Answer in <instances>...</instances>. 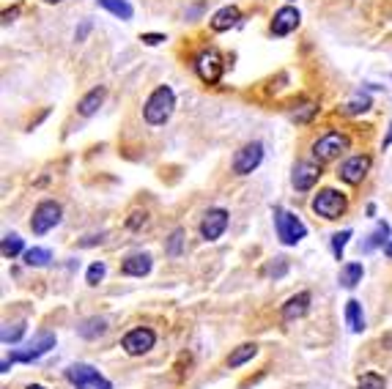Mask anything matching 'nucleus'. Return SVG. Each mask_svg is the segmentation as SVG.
Returning a JSON list of instances; mask_svg holds the SVG:
<instances>
[{
  "label": "nucleus",
  "instance_id": "obj_1",
  "mask_svg": "<svg viewBox=\"0 0 392 389\" xmlns=\"http://www.w3.org/2000/svg\"><path fill=\"white\" fill-rule=\"evenodd\" d=\"M173 107H176V93L171 85H160L143 104V118L151 124V126H162L171 115H173Z\"/></svg>",
  "mask_w": 392,
  "mask_h": 389
},
{
  "label": "nucleus",
  "instance_id": "obj_2",
  "mask_svg": "<svg viewBox=\"0 0 392 389\" xmlns=\"http://www.w3.org/2000/svg\"><path fill=\"white\" fill-rule=\"evenodd\" d=\"M274 227H277V238L285 244V247H294V244H299L305 236H307V227H305V222L296 216V214H291V211H285V208H274Z\"/></svg>",
  "mask_w": 392,
  "mask_h": 389
},
{
  "label": "nucleus",
  "instance_id": "obj_3",
  "mask_svg": "<svg viewBox=\"0 0 392 389\" xmlns=\"http://www.w3.org/2000/svg\"><path fill=\"white\" fill-rule=\"evenodd\" d=\"M50 348H55V335H52V332H39L36 340H30L22 351H14L11 357H6L3 365H0V370L6 373L8 365H14V362H36V359H41Z\"/></svg>",
  "mask_w": 392,
  "mask_h": 389
},
{
  "label": "nucleus",
  "instance_id": "obj_4",
  "mask_svg": "<svg viewBox=\"0 0 392 389\" xmlns=\"http://www.w3.org/2000/svg\"><path fill=\"white\" fill-rule=\"evenodd\" d=\"M66 379H69V384L74 389H113V384H110L96 368H91V365H85V362L72 365V368L66 370Z\"/></svg>",
  "mask_w": 392,
  "mask_h": 389
},
{
  "label": "nucleus",
  "instance_id": "obj_5",
  "mask_svg": "<svg viewBox=\"0 0 392 389\" xmlns=\"http://www.w3.org/2000/svg\"><path fill=\"white\" fill-rule=\"evenodd\" d=\"M346 148H349V137H346L343 132H327L324 137L316 140V146H313V159H316L318 165H324V162L338 159Z\"/></svg>",
  "mask_w": 392,
  "mask_h": 389
},
{
  "label": "nucleus",
  "instance_id": "obj_6",
  "mask_svg": "<svg viewBox=\"0 0 392 389\" xmlns=\"http://www.w3.org/2000/svg\"><path fill=\"white\" fill-rule=\"evenodd\" d=\"M61 214H63L61 203H55V200H41V203L36 205L33 216H30V230H33L36 236L50 233V230L61 222Z\"/></svg>",
  "mask_w": 392,
  "mask_h": 389
},
{
  "label": "nucleus",
  "instance_id": "obj_7",
  "mask_svg": "<svg viewBox=\"0 0 392 389\" xmlns=\"http://www.w3.org/2000/svg\"><path fill=\"white\" fill-rule=\"evenodd\" d=\"M346 205H349L346 194L338 192V190H321V192L313 197V211H316L318 216H324V219H338V216H343V214H346Z\"/></svg>",
  "mask_w": 392,
  "mask_h": 389
},
{
  "label": "nucleus",
  "instance_id": "obj_8",
  "mask_svg": "<svg viewBox=\"0 0 392 389\" xmlns=\"http://www.w3.org/2000/svg\"><path fill=\"white\" fill-rule=\"evenodd\" d=\"M154 343H157L154 329H149V326H138V329H132V332H127V335H124L121 348H124L129 357H143V354H149V351L154 348Z\"/></svg>",
  "mask_w": 392,
  "mask_h": 389
},
{
  "label": "nucleus",
  "instance_id": "obj_9",
  "mask_svg": "<svg viewBox=\"0 0 392 389\" xmlns=\"http://www.w3.org/2000/svg\"><path fill=\"white\" fill-rule=\"evenodd\" d=\"M263 162V146L255 140V143H247L241 146L236 154H233V173L236 176H247L252 173L258 165Z\"/></svg>",
  "mask_w": 392,
  "mask_h": 389
},
{
  "label": "nucleus",
  "instance_id": "obj_10",
  "mask_svg": "<svg viewBox=\"0 0 392 389\" xmlns=\"http://www.w3.org/2000/svg\"><path fill=\"white\" fill-rule=\"evenodd\" d=\"M222 69H225V63H222V55H219L217 49H203L195 58L197 77H200L203 82H208V85H214V82L222 77Z\"/></svg>",
  "mask_w": 392,
  "mask_h": 389
},
{
  "label": "nucleus",
  "instance_id": "obj_11",
  "mask_svg": "<svg viewBox=\"0 0 392 389\" xmlns=\"http://www.w3.org/2000/svg\"><path fill=\"white\" fill-rule=\"evenodd\" d=\"M228 227V211L225 208H208L200 219V236L206 241H217Z\"/></svg>",
  "mask_w": 392,
  "mask_h": 389
},
{
  "label": "nucleus",
  "instance_id": "obj_12",
  "mask_svg": "<svg viewBox=\"0 0 392 389\" xmlns=\"http://www.w3.org/2000/svg\"><path fill=\"white\" fill-rule=\"evenodd\" d=\"M368 170H371V157H365V154H357V157H349L343 165H340V181H346V184H362V179L368 176Z\"/></svg>",
  "mask_w": 392,
  "mask_h": 389
},
{
  "label": "nucleus",
  "instance_id": "obj_13",
  "mask_svg": "<svg viewBox=\"0 0 392 389\" xmlns=\"http://www.w3.org/2000/svg\"><path fill=\"white\" fill-rule=\"evenodd\" d=\"M321 179V165L316 162H296L294 165V176H291V184L296 192H307L316 187V181Z\"/></svg>",
  "mask_w": 392,
  "mask_h": 389
},
{
  "label": "nucleus",
  "instance_id": "obj_14",
  "mask_svg": "<svg viewBox=\"0 0 392 389\" xmlns=\"http://www.w3.org/2000/svg\"><path fill=\"white\" fill-rule=\"evenodd\" d=\"M299 11L294 5H283L280 11H274V19H272V36H288L299 27Z\"/></svg>",
  "mask_w": 392,
  "mask_h": 389
},
{
  "label": "nucleus",
  "instance_id": "obj_15",
  "mask_svg": "<svg viewBox=\"0 0 392 389\" xmlns=\"http://www.w3.org/2000/svg\"><path fill=\"white\" fill-rule=\"evenodd\" d=\"M151 271V255L149 252H135L121 263V274L127 277H146Z\"/></svg>",
  "mask_w": 392,
  "mask_h": 389
},
{
  "label": "nucleus",
  "instance_id": "obj_16",
  "mask_svg": "<svg viewBox=\"0 0 392 389\" xmlns=\"http://www.w3.org/2000/svg\"><path fill=\"white\" fill-rule=\"evenodd\" d=\"M307 310H310V293H307V291H299L296 296H291V299L283 304V321H296V318H302Z\"/></svg>",
  "mask_w": 392,
  "mask_h": 389
},
{
  "label": "nucleus",
  "instance_id": "obj_17",
  "mask_svg": "<svg viewBox=\"0 0 392 389\" xmlns=\"http://www.w3.org/2000/svg\"><path fill=\"white\" fill-rule=\"evenodd\" d=\"M105 96H107V91H105V85H99V88H94V91H88L83 99H80V104H77V113L83 115V118H91L102 104H105Z\"/></svg>",
  "mask_w": 392,
  "mask_h": 389
},
{
  "label": "nucleus",
  "instance_id": "obj_18",
  "mask_svg": "<svg viewBox=\"0 0 392 389\" xmlns=\"http://www.w3.org/2000/svg\"><path fill=\"white\" fill-rule=\"evenodd\" d=\"M239 19H241V11H239L236 5H225V8H219V11L211 16V30H217V33L230 30Z\"/></svg>",
  "mask_w": 392,
  "mask_h": 389
},
{
  "label": "nucleus",
  "instance_id": "obj_19",
  "mask_svg": "<svg viewBox=\"0 0 392 389\" xmlns=\"http://www.w3.org/2000/svg\"><path fill=\"white\" fill-rule=\"evenodd\" d=\"M105 332H107V321H105V318H99V315L85 318V321L77 326V335H80V337H85V340H96V337H102Z\"/></svg>",
  "mask_w": 392,
  "mask_h": 389
},
{
  "label": "nucleus",
  "instance_id": "obj_20",
  "mask_svg": "<svg viewBox=\"0 0 392 389\" xmlns=\"http://www.w3.org/2000/svg\"><path fill=\"white\" fill-rule=\"evenodd\" d=\"M346 324H349V329L351 332H365V315H362V304L357 302V299H351V302H346Z\"/></svg>",
  "mask_w": 392,
  "mask_h": 389
},
{
  "label": "nucleus",
  "instance_id": "obj_21",
  "mask_svg": "<svg viewBox=\"0 0 392 389\" xmlns=\"http://www.w3.org/2000/svg\"><path fill=\"white\" fill-rule=\"evenodd\" d=\"M105 11H110L113 16H118V19H132L135 16V8H132V3L129 0H96Z\"/></svg>",
  "mask_w": 392,
  "mask_h": 389
},
{
  "label": "nucleus",
  "instance_id": "obj_22",
  "mask_svg": "<svg viewBox=\"0 0 392 389\" xmlns=\"http://www.w3.org/2000/svg\"><path fill=\"white\" fill-rule=\"evenodd\" d=\"M390 236H392L390 225H387V222H379V225H376V230H373V233L368 236V241L362 244V249H365V252H373L376 247L390 244Z\"/></svg>",
  "mask_w": 392,
  "mask_h": 389
},
{
  "label": "nucleus",
  "instance_id": "obj_23",
  "mask_svg": "<svg viewBox=\"0 0 392 389\" xmlns=\"http://www.w3.org/2000/svg\"><path fill=\"white\" fill-rule=\"evenodd\" d=\"M362 274H365L362 263H346V266L340 269V285H343V288H357V285L362 282Z\"/></svg>",
  "mask_w": 392,
  "mask_h": 389
},
{
  "label": "nucleus",
  "instance_id": "obj_24",
  "mask_svg": "<svg viewBox=\"0 0 392 389\" xmlns=\"http://www.w3.org/2000/svg\"><path fill=\"white\" fill-rule=\"evenodd\" d=\"M255 354H258V346H255V343H244V346L233 348V354L228 357V368H241V365L250 362Z\"/></svg>",
  "mask_w": 392,
  "mask_h": 389
},
{
  "label": "nucleus",
  "instance_id": "obj_25",
  "mask_svg": "<svg viewBox=\"0 0 392 389\" xmlns=\"http://www.w3.org/2000/svg\"><path fill=\"white\" fill-rule=\"evenodd\" d=\"M50 260H52V252L44 249V247H33V249L25 252V263L33 266V269H44V266H50Z\"/></svg>",
  "mask_w": 392,
  "mask_h": 389
},
{
  "label": "nucleus",
  "instance_id": "obj_26",
  "mask_svg": "<svg viewBox=\"0 0 392 389\" xmlns=\"http://www.w3.org/2000/svg\"><path fill=\"white\" fill-rule=\"evenodd\" d=\"M0 249H3V258H17V255L25 249V241H22L17 233H8V236L3 238V247H0Z\"/></svg>",
  "mask_w": 392,
  "mask_h": 389
},
{
  "label": "nucleus",
  "instance_id": "obj_27",
  "mask_svg": "<svg viewBox=\"0 0 392 389\" xmlns=\"http://www.w3.org/2000/svg\"><path fill=\"white\" fill-rule=\"evenodd\" d=\"M357 389H387V381H384V376H379V373H362L360 376V381H357Z\"/></svg>",
  "mask_w": 392,
  "mask_h": 389
},
{
  "label": "nucleus",
  "instance_id": "obj_28",
  "mask_svg": "<svg viewBox=\"0 0 392 389\" xmlns=\"http://www.w3.org/2000/svg\"><path fill=\"white\" fill-rule=\"evenodd\" d=\"M182 247H184V230L182 227H176L173 233H171V238H168V247H165V252L168 255H182Z\"/></svg>",
  "mask_w": 392,
  "mask_h": 389
},
{
  "label": "nucleus",
  "instance_id": "obj_29",
  "mask_svg": "<svg viewBox=\"0 0 392 389\" xmlns=\"http://www.w3.org/2000/svg\"><path fill=\"white\" fill-rule=\"evenodd\" d=\"M105 274H107V266L96 260V263H91V266H88V274H85V282H88V285H99V282L105 280Z\"/></svg>",
  "mask_w": 392,
  "mask_h": 389
},
{
  "label": "nucleus",
  "instance_id": "obj_30",
  "mask_svg": "<svg viewBox=\"0 0 392 389\" xmlns=\"http://www.w3.org/2000/svg\"><path fill=\"white\" fill-rule=\"evenodd\" d=\"M22 335H25V324L19 321V324H8V326L3 329V335H0V340L8 346V343H17Z\"/></svg>",
  "mask_w": 392,
  "mask_h": 389
},
{
  "label": "nucleus",
  "instance_id": "obj_31",
  "mask_svg": "<svg viewBox=\"0 0 392 389\" xmlns=\"http://www.w3.org/2000/svg\"><path fill=\"white\" fill-rule=\"evenodd\" d=\"M349 238H351V230H343V233H335V236H332V255H335L338 260L343 258V249H346Z\"/></svg>",
  "mask_w": 392,
  "mask_h": 389
},
{
  "label": "nucleus",
  "instance_id": "obj_32",
  "mask_svg": "<svg viewBox=\"0 0 392 389\" xmlns=\"http://www.w3.org/2000/svg\"><path fill=\"white\" fill-rule=\"evenodd\" d=\"M318 113V107L313 104V102H307V104H302V110H294V121H299V124H307L313 115Z\"/></svg>",
  "mask_w": 392,
  "mask_h": 389
},
{
  "label": "nucleus",
  "instance_id": "obj_33",
  "mask_svg": "<svg viewBox=\"0 0 392 389\" xmlns=\"http://www.w3.org/2000/svg\"><path fill=\"white\" fill-rule=\"evenodd\" d=\"M285 271H288V260H285V258H274V263L266 266V274H269V277H283Z\"/></svg>",
  "mask_w": 392,
  "mask_h": 389
},
{
  "label": "nucleus",
  "instance_id": "obj_34",
  "mask_svg": "<svg viewBox=\"0 0 392 389\" xmlns=\"http://www.w3.org/2000/svg\"><path fill=\"white\" fill-rule=\"evenodd\" d=\"M365 110H371V99H368V96L354 99V102L349 104V113H365Z\"/></svg>",
  "mask_w": 392,
  "mask_h": 389
},
{
  "label": "nucleus",
  "instance_id": "obj_35",
  "mask_svg": "<svg viewBox=\"0 0 392 389\" xmlns=\"http://www.w3.org/2000/svg\"><path fill=\"white\" fill-rule=\"evenodd\" d=\"M140 225H146V211H135V214H132V219L127 222V227H129V230H138Z\"/></svg>",
  "mask_w": 392,
  "mask_h": 389
},
{
  "label": "nucleus",
  "instance_id": "obj_36",
  "mask_svg": "<svg viewBox=\"0 0 392 389\" xmlns=\"http://www.w3.org/2000/svg\"><path fill=\"white\" fill-rule=\"evenodd\" d=\"M143 41L154 47V44H160V41H165V36H162V33H143Z\"/></svg>",
  "mask_w": 392,
  "mask_h": 389
},
{
  "label": "nucleus",
  "instance_id": "obj_37",
  "mask_svg": "<svg viewBox=\"0 0 392 389\" xmlns=\"http://www.w3.org/2000/svg\"><path fill=\"white\" fill-rule=\"evenodd\" d=\"M99 241H102V236H88V238L80 241V244H83V247H94V244H99Z\"/></svg>",
  "mask_w": 392,
  "mask_h": 389
},
{
  "label": "nucleus",
  "instance_id": "obj_38",
  "mask_svg": "<svg viewBox=\"0 0 392 389\" xmlns=\"http://www.w3.org/2000/svg\"><path fill=\"white\" fill-rule=\"evenodd\" d=\"M88 30H91V25H88V22H85V25H83V27H80V30H77V41H83V38H85V33H88Z\"/></svg>",
  "mask_w": 392,
  "mask_h": 389
},
{
  "label": "nucleus",
  "instance_id": "obj_39",
  "mask_svg": "<svg viewBox=\"0 0 392 389\" xmlns=\"http://www.w3.org/2000/svg\"><path fill=\"white\" fill-rule=\"evenodd\" d=\"M384 255H387V258L392 260V241H390V244H384Z\"/></svg>",
  "mask_w": 392,
  "mask_h": 389
},
{
  "label": "nucleus",
  "instance_id": "obj_40",
  "mask_svg": "<svg viewBox=\"0 0 392 389\" xmlns=\"http://www.w3.org/2000/svg\"><path fill=\"white\" fill-rule=\"evenodd\" d=\"M392 143V126H390V135H387V140H384V146H390Z\"/></svg>",
  "mask_w": 392,
  "mask_h": 389
},
{
  "label": "nucleus",
  "instance_id": "obj_41",
  "mask_svg": "<svg viewBox=\"0 0 392 389\" xmlns=\"http://www.w3.org/2000/svg\"><path fill=\"white\" fill-rule=\"evenodd\" d=\"M25 389H47V387H41V384H30V387H25Z\"/></svg>",
  "mask_w": 392,
  "mask_h": 389
},
{
  "label": "nucleus",
  "instance_id": "obj_42",
  "mask_svg": "<svg viewBox=\"0 0 392 389\" xmlns=\"http://www.w3.org/2000/svg\"><path fill=\"white\" fill-rule=\"evenodd\" d=\"M44 3H50V5H52V3H61V0H44Z\"/></svg>",
  "mask_w": 392,
  "mask_h": 389
}]
</instances>
